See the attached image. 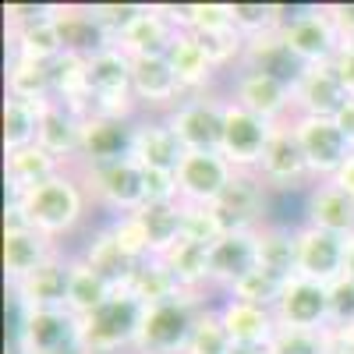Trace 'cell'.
<instances>
[{
	"label": "cell",
	"instance_id": "277c9868",
	"mask_svg": "<svg viewBox=\"0 0 354 354\" xmlns=\"http://www.w3.org/2000/svg\"><path fill=\"white\" fill-rule=\"evenodd\" d=\"M280 39L290 46L305 68L330 64L340 50V28L330 15V4H283Z\"/></svg>",
	"mask_w": 354,
	"mask_h": 354
},
{
	"label": "cell",
	"instance_id": "9a60e30c",
	"mask_svg": "<svg viewBox=\"0 0 354 354\" xmlns=\"http://www.w3.org/2000/svg\"><path fill=\"white\" fill-rule=\"evenodd\" d=\"M131 93L138 100L142 117H167L185 100V88L177 82L167 53L163 57H131Z\"/></svg>",
	"mask_w": 354,
	"mask_h": 354
},
{
	"label": "cell",
	"instance_id": "db71d44e",
	"mask_svg": "<svg viewBox=\"0 0 354 354\" xmlns=\"http://www.w3.org/2000/svg\"><path fill=\"white\" fill-rule=\"evenodd\" d=\"M326 354H354V347H351L337 330H330V337H326Z\"/></svg>",
	"mask_w": 354,
	"mask_h": 354
},
{
	"label": "cell",
	"instance_id": "4fadbf2b",
	"mask_svg": "<svg viewBox=\"0 0 354 354\" xmlns=\"http://www.w3.org/2000/svg\"><path fill=\"white\" fill-rule=\"evenodd\" d=\"M216 213L223 234L227 230H259L262 223H270L273 213V195L255 174H234V181L227 185V192L209 205Z\"/></svg>",
	"mask_w": 354,
	"mask_h": 354
},
{
	"label": "cell",
	"instance_id": "680465c9",
	"mask_svg": "<svg viewBox=\"0 0 354 354\" xmlns=\"http://www.w3.org/2000/svg\"><path fill=\"white\" fill-rule=\"evenodd\" d=\"M71 354H78V351H71Z\"/></svg>",
	"mask_w": 354,
	"mask_h": 354
},
{
	"label": "cell",
	"instance_id": "d4e9b609",
	"mask_svg": "<svg viewBox=\"0 0 354 354\" xmlns=\"http://www.w3.org/2000/svg\"><path fill=\"white\" fill-rule=\"evenodd\" d=\"M131 160L142 170H170V174H177V167H181V160H185V145L177 142V135L170 131V124L163 121V117H138Z\"/></svg>",
	"mask_w": 354,
	"mask_h": 354
},
{
	"label": "cell",
	"instance_id": "60d3db41",
	"mask_svg": "<svg viewBox=\"0 0 354 354\" xmlns=\"http://www.w3.org/2000/svg\"><path fill=\"white\" fill-rule=\"evenodd\" d=\"M230 347H234V344H230V337H227V330H223V322H220L216 301L202 305L185 354H230Z\"/></svg>",
	"mask_w": 354,
	"mask_h": 354
},
{
	"label": "cell",
	"instance_id": "52a82bcc",
	"mask_svg": "<svg viewBox=\"0 0 354 354\" xmlns=\"http://www.w3.org/2000/svg\"><path fill=\"white\" fill-rule=\"evenodd\" d=\"M82 181L88 188V198L100 213H106V220L113 216H128L145 205V170L128 156L96 170H78Z\"/></svg>",
	"mask_w": 354,
	"mask_h": 354
},
{
	"label": "cell",
	"instance_id": "f546056e",
	"mask_svg": "<svg viewBox=\"0 0 354 354\" xmlns=\"http://www.w3.org/2000/svg\"><path fill=\"white\" fill-rule=\"evenodd\" d=\"M238 68H248V71H262V75H273L287 85H298V78L305 75V64L290 53V46L280 39V28L277 32H262V36H252L248 46H245V57ZM234 68V71H238Z\"/></svg>",
	"mask_w": 354,
	"mask_h": 354
},
{
	"label": "cell",
	"instance_id": "ba28073f",
	"mask_svg": "<svg viewBox=\"0 0 354 354\" xmlns=\"http://www.w3.org/2000/svg\"><path fill=\"white\" fill-rule=\"evenodd\" d=\"M223 88L220 93H202V96H185L163 121L185 145V153H220L223 138Z\"/></svg>",
	"mask_w": 354,
	"mask_h": 354
},
{
	"label": "cell",
	"instance_id": "11a10c76",
	"mask_svg": "<svg viewBox=\"0 0 354 354\" xmlns=\"http://www.w3.org/2000/svg\"><path fill=\"white\" fill-rule=\"evenodd\" d=\"M344 277L354 280V234L347 238V259H344Z\"/></svg>",
	"mask_w": 354,
	"mask_h": 354
},
{
	"label": "cell",
	"instance_id": "7402d4cb",
	"mask_svg": "<svg viewBox=\"0 0 354 354\" xmlns=\"http://www.w3.org/2000/svg\"><path fill=\"white\" fill-rule=\"evenodd\" d=\"M216 312H220V322H223L230 344H238V347H270L280 330L273 308H259L238 298H227V294L216 301Z\"/></svg>",
	"mask_w": 354,
	"mask_h": 354
},
{
	"label": "cell",
	"instance_id": "74e56055",
	"mask_svg": "<svg viewBox=\"0 0 354 354\" xmlns=\"http://www.w3.org/2000/svg\"><path fill=\"white\" fill-rule=\"evenodd\" d=\"M50 82H53V100L68 103L71 110H78L85 117V103H88V57L61 53L50 64Z\"/></svg>",
	"mask_w": 354,
	"mask_h": 354
},
{
	"label": "cell",
	"instance_id": "e575fe53",
	"mask_svg": "<svg viewBox=\"0 0 354 354\" xmlns=\"http://www.w3.org/2000/svg\"><path fill=\"white\" fill-rule=\"evenodd\" d=\"M4 88L11 100L21 103H50L53 100V82H50V64L39 61H25V57H8L4 68Z\"/></svg>",
	"mask_w": 354,
	"mask_h": 354
},
{
	"label": "cell",
	"instance_id": "f1b7e54d",
	"mask_svg": "<svg viewBox=\"0 0 354 354\" xmlns=\"http://www.w3.org/2000/svg\"><path fill=\"white\" fill-rule=\"evenodd\" d=\"M75 255H82L93 270H100L113 287H124L128 283V277L135 273V259L117 245V238L110 234V227H106V220L103 223H96V227H88V234L82 238V245L75 248Z\"/></svg>",
	"mask_w": 354,
	"mask_h": 354
},
{
	"label": "cell",
	"instance_id": "f35d334b",
	"mask_svg": "<svg viewBox=\"0 0 354 354\" xmlns=\"http://www.w3.org/2000/svg\"><path fill=\"white\" fill-rule=\"evenodd\" d=\"M163 8L177 28L195 32V36H220L234 28L230 4H163Z\"/></svg>",
	"mask_w": 354,
	"mask_h": 354
},
{
	"label": "cell",
	"instance_id": "9f6ffc18",
	"mask_svg": "<svg viewBox=\"0 0 354 354\" xmlns=\"http://www.w3.org/2000/svg\"><path fill=\"white\" fill-rule=\"evenodd\" d=\"M230 354H270V347H238V344H234Z\"/></svg>",
	"mask_w": 354,
	"mask_h": 354
},
{
	"label": "cell",
	"instance_id": "484cf974",
	"mask_svg": "<svg viewBox=\"0 0 354 354\" xmlns=\"http://www.w3.org/2000/svg\"><path fill=\"white\" fill-rule=\"evenodd\" d=\"M347 88L340 85L337 71L330 64H315L305 68V75L294 85V113H308V117H337L347 103Z\"/></svg>",
	"mask_w": 354,
	"mask_h": 354
},
{
	"label": "cell",
	"instance_id": "e0dca14e",
	"mask_svg": "<svg viewBox=\"0 0 354 354\" xmlns=\"http://www.w3.org/2000/svg\"><path fill=\"white\" fill-rule=\"evenodd\" d=\"M167 61L181 82L185 96H202V93H220L223 88V71L216 68V61L209 57V50L202 46V39L195 32L177 28V36L167 50Z\"/></svg>",
	"mask_w": 354,
	"mask_h": 354
},
{
	"label": "cell",
	"instance_id": "7c38bea8",
	"mask_svg": "<svg viewBox=\"0 0 354 354\" xmlns=\"http://www.w3.org/2000/svg\"><path fill=\"white\" fill-rule=\"evenodd\" d=\"M290 128L301 142V153L308 160L312 181H330V177L347 163V156L354 153L347 138L340 135L333 117H308V113H294Z\"/></svg>",
	"mask_w": 354,
	"mask_h": 354
},
{
	"label": "cell",
	"instance_id": "4dcf8cb0",
	"mask_svg": "<svg viewBox=\"0 0 354 354\" xmlns=\"http://www.w3.org/2000/svg\"><path fill=\"white\" fill-rule=\"evenodd\" d=\"M68 170L57 156H50L43 145H25V149L4 153V185H8V198H18L21 192L36 188L43 181H50L53 174Z\"/></svg>",
	"mask_w": 354,
	"mask_h": 354
},
{
	"label": "cell",
	"instance_id": "b9f144b4",
	"mask_svg": "<svg viewBox=\"0 0 354 354\" xmlns=\"http://www.w3.org/2000/svg\"><path fill=\"white\" fill-rule=\"evenodd\" d=\"M283 287H287V280L266 273V270H252L245 280H238L227 290V298H238V301H248V305H259V308H277ZM220 298H223V294H220Z\"/></svg>",
	"mask_w": 354,
	"mask_h": 354
},
{
	"label": "cell",
	"instance_id": "6da1fadb",
	"mask_svg": "<svg viewBox=\"0 0 354 354\" xmlns=\"http://www.w3.org/2000/svg\"><path fill=\"white\" fill-rule=\"evenodd\" d=\"M88 209H96V205L88 198V188L75 167L53 174L50 181L21 192L18 198H8L4 205V213H15L21 223L36 227L57 245H64L71 238H85L88 227H93L88 223Z\"/></svg>",
	"mask_w": 354,
	"mask_h": 354
},
{
	"label": "cell",
	"instance_id": "1f68e13d",
	"mask_svg": "<svg viewBox=\"0 0 354 354\" xmlns=\"http://www.w3.org/2000/svg\"><path fill=\"white\" fill-rule=\"evenodd\" d=\"M255 238H259V270L280 280L298 277V227L270 220L255 230Z\"/></svg>",
	"mask_w": 354,
	"mask_h": 354
},
{
	"label": "cell",
	"instance_id": "3957f363",
	"mask_svg": "<svg viewBox=\"0 0 354 354\" xmlns=\"http://www.w3.org/2000/svg\"><path fill=\"white\" fill-rule=\"evenodd\" d=\"M202 305H209L205 294H177L163 305L145 308L131 354H185Z\"/></svg>",
	"mask_w": 354,
	"mask_h": 354
},
{
	"label": "cell",
	"instance_id": "6f0895ef",
	"mask_svg": "<svg viewBox=\"0 0 354 354\" xmlns=\"http://www.w3.org/2000/svg\"><path fill=\"white\" fill-rule=\"evenodd\" d=\"M337 333H340V337H344V340H347V344L354 347V322H347V326H340Z\"/></svg>",
	"mask_w": 354,
	"mask_h": 354
},
{
	"label": "cell",
	"instance_id": "83f0119b",
	"mask_svg": "<svg viewBox=\"0 0 354 354\" xmlns=\"http://www.w3.org/2000/svg\"><path fill=\"white\" fill-rule=\"evenodd\" d=\"M177 36V25L167 15L163 4H145V11L131 21V28L117 39L113 46H121L128 57H163Z\"/></svg>",
	"mask_w": 354,
	"mask_h": 354
},
{
	"label": "cell",
	"instance_id": "c3c4849f",
	"mask_svg": "<svg viewBox=\"0 0 354 354\" xmlns=\"http://www.w3.org/2000/svg\"><path fill=\"white\" fill-rule=\"evenodd\" d=\"M330 319H333V330L354 322V280L340 277L330 287Z\"/></svg>",
	"mask_w": 354,
	"mask_h": 354
},
{
	"label": "cell",
	"instance_id": "ac0fdd59",
	"mask_svg": "<svg viewBox=\"0 0 354 354\" xmlns=\"http://www.w3.org/2000/svg\"><path fill=\"white\" fill-rule=\"evenodd\" d=\"M234 170L223 153H185L181 167H177V188H181L185 205H213L227 185L234 181Z\"/></svg>",
	"mask_w": 354,
	"mask_h": 354
},
{
	"label": "cell",
	"instance_id": "f907efd6",
	"mask_svg": "<svg viewBox=\"0 0 354 354\" xmlns=\"http://www.w3.org/2000/svg\"><path fill=\"white\" fill-rule=\"evenodd\" d=\"M330 15L340 28V39H351L354 43V0L351 4H330Z\"/></svg>",
	"mask_w": 354,
	"mask_h": 354
},
{
	"label": "cell",
	"instance_id": "5bb4252c",
	"mask_svg": "<svg viewBox=\"0 0 354 354\" xmlns=\"http://www.w3.org/2000/svg\"><path fill=\"white\" fill-rule=\"evenodd\" d=\"M64 245L50 241L46 234H39L36 227L21 223L15 213H4V248H0V259H4V283L8 290L18 287L28 273H36L39 266L57 255Z\"/></svg>",
	"mask_w": 354,
	"mask_h": 354
},
{
	"label": "cell",
	"instance_id": "7a4b0ae2",
	"mask_svg": "<svg viewBox=\"0 0 354 354\" xmlns=\"http://www.w3.org/2000/svg\"><path fill=\"white\" fill-rule=\"evenodd\" d=\"M142 315L145 308L117 287L96 312L78 319V354H131Z\"/></svg>",
	"mask_w": 354,
	"mask_h": 354
},
{
	"label": "cell",
	"instance_id": "836d02e7",
	"mask_svg": "<svg viewBox=\"0 0 354 354\" xmlns=\"http://www.w3.org/2000/svg\"><path fill=\"white\" fill-rule=\"evenodd\" d=\"M170 273L177 277L188 294H205L213 290V270H209V245H195V241H177L167 255H160Z\"/></svg>",
	"mask_w": 354,
	"mask_h": 354
},
{
	"label": "cell",
	"instance_id": "f6af8a7d",
	"mask_svg": "<svg viewBox=\"0 0 354 354\" xmlns=\"http://www.w3.org/2000/svg\"><path fill=\"white\" fill-rule=\"evenodd\" d=\"M223 234L216 213L209 205H185V227H181V238L195 241V245H213Z\"/></svg>",
	"mask_w": 354,
	"mask_h": 354
},
{
	"label": "cell",
	"instance_id": "8fae6325",
	"mask_svg": "<svg viewBox=\"0 0 354 354\" xmlns=\"http://www.w3.org/2000/svg\"><path fill=\"white\" fill-rule=\"evenodd\" d=\"M135 128L138 121L128 117H106V113H85L82 117V149L75 170H96L117 160H128L135 149Z\"/></svg>",
	"mask_w": 354,
	"mask_h": 354
},
{
	"label": "cell",
	"instance_id": "7bdbcfd3",
	"mask_svg": "<svg viewBox=\"0 0 354 354\" xmlns=\"http://www.w3.org/2000/svg\"><path fill=\"white\" fill-rule=\"evenodd\" d=\"M326 337L330 330H287L280 326L270 354H326Z\"/></svg>",
	"mask_w": 354,
	"mask_h": 354
},
{
	"label": "cell",
	"instance_id": "9c48e42d",
	"mask_svg": "<svg viewBox=\"0 0 354 354\" xmlns=\"http://www.w3.org/2000/svg\"><path fill=\"white\" fill-rule=\"evenodd\" d=\"M223 93L270 124H283L294 117V85H287L273 75L238 68L223 78Z\"/></svg>",
	"mask_w": 354,
	"mask_h": 354
},
{
	"label": "cell",
	"instance_id": "603a6c76",
	"mask_svg": "<svg viewBox=\"0 0 354 354\" xmlns=\"http://www.w3.org/2000/svg\"><path fill=\"white\" fill-rule=\"evenodd\" d=\"M301 223L330 230L337 238L354 234V198L344 195L333 181H315L301 195Z\"/></svg>",
	"mask_w": 354,
	"mask_h": 354
},
{
	"label": "cell",
	"instance_id": "5b68a950",
	"mask_svg": "<svg viewBox=\"0 0 354 354\" xmlns=\"http://www.w3.org/2000/svg\"><path fill=\"white\" fill-rule=\"evenodd\" d=\"M11 305V344L21 354H71L78 351V319L68 308H21Z\"/></svg>",
	"mask_w": 354,
	"mask_h": 354
},
{
	"label": "cell",
	"instance_id": "816d5d0a",
	"mask_svg": "<svg viewBox=\"0 0 354 354\" xmlns=\"http://www.w3.org/2000/svg\"><path fill=\"white\" fill-rule=\"evenodd\" d=\"M333 121H337V128H340V135L347 138V145H351V149H354V96L344 103V110L333 117Z\"/></svg>",
	"mask_w": 354,
	"mask_h": 354
},
{
	"label": "cell",
	"instance_id": "2e32d148",
	"mask_svg": "<svg viewBox=\"0 0 354 354\" xmlns=\"http://www.w3.org/2000/svg\"><path fill=\"white\" fill-rule=\"evenodd\" d=\"M277 322L287 330H333L330 319V287L305 277H290L280 301H277Z\"/></svg>",
	"mask_w": 354,
	"mask_h": 354
},
{
	"label": "cell",
	"instance_id": "d590c367",
	"mask_svg": "<svg viewBox=\"0 0 354 354\" xmlns=\"http://www.w3.org/2000/svg\"><path fill=\"white\" fill-rule=\"evenodd\" d=\"M117 287L100 273V270H93L82 255H75L71 252V287H68V312L75 315V319H82V315H88V312H96L110 294H113Z\"/></svg>",
	"mask_w": 354,
	"mask_h": 354
},
{
	"label": "cell",
	"instance_id": "4316f807",
	"mask_svg": "<svg viewBox=\"0 0 354 354\" xmlns=\"http://www.w3.org/2000/svg\"><path fill=\"white\" fill-rule=\"evenodd\" d=\"M53 21H57V32H61L64 53L96 57L100 50L113 46L88 4H53Z\"/></svg>",
	"mask_w": 354,
	"mask_h": 354
},
{
	"label": "cell",
	"instance_id": "ee69618b",
	"mask_svg": "<svg viewBox=\"0 0 354 354\" xmlns=\"http://www.w3.org/2000/svg\"><path fill=\"white\" fill-rule=\"evenodd\" d=\"M106 227H110V234L117 238V245H121L135 262L153 259L149 238H145V230H142V223H138V216H135V213H128V216H113V220H106Z\"/></svg>",
	"mask_w": 354,
	"mask_h": 354
},
{
	"label": "cell",
	"instance_id": "8992f818",
	"mask_svg": "<svg viewBox=\"0 0 354 354\" xmlns=\"http://www.w3.org/2000/svg\"><path fill=\"white\" fill-rule=\"evenodd\" d=\"M255 177L270 188V195H305L315 181H312V170L308 160L301 153V142L294 135L290 121L277 124L270 142H266V153L259 160Z\"/></svg>",
	"mask_w": 354,
	"mask_h": 354
},
{
	"label": "cell",
	"instance_id": "d6986e66",
	"mask_svg": "<svg viewBox=\"0 0 354 354\" xmlns=\"http://www.w3.org/2000/svg\"><path fill=\"white\" fill-rule=\"evenodd\" d=\"M344 259H347V238L298 223V277L333 287L344 277Z\"/></svg>",
	"mask_w": 354,
	"mask_h": 354
},
{
	"label": "cell",
	"instance_id": "30bf717a",
	"mask_svg": "<svg viewBox=\"0 0 354 354\" xmlns=\"http://www.w3.org/2000/svg\"><path fill=\"white\" fill-rule=\"evenodd\" d=\"M273 128L277 124L262 121V117H255L252 110H245L241 103H234L227 96V103H223V138H220L223 160L234 170H241V174H255L259 170V160L266 153V142H270V135H273Z\"/></svg>",
	"mask_w": 354,
	"mask_h": 354
},
{
	"label": "cell",
	"instance_id": "ffe728a7",
	"mask_svg": "<svg viewBox=\"0 0 354 354\" xmlns=\"http://www.w3.org/2000/svg\"><path fill=\"white\" fill-rule=\"evenodd\" d=\"M68 287H71V248L50 255L36 273H28L18 287L8 290L21 308H68Z\"/></svg>",
	"mask_w": 354,
	"mask_h": 354
},
{
	"label": "cell",
	"instance_id": "ab89813d",
	"mask_svg": "<svg viewBox=\"0 0 354 354\" xmlns=\"http://www.w3.org/2000/svg\"><path fill=\"white\" fill-rule=\"evenodd\" d=\"M39 110L36 103H21L4 96V153L25 149V145H36L39 138Z\"/></svg>",
	"mask_w": 354,
	"mask_h": 354
},
{
	"label": "cell",
	"instance_id": "bcb514c9",
	"mask_svg": "<svg viewBox=\"0 0 354 354\" xmlns=\"http://www.w3.org/2000/svg\"><path fill=\"white\" fill-rule=\"evenodd\" d=\"M88 8H93L96 21L103 25V32L110 36V43L121 39L131 28V21L145 11V4H88Z\"/></svg>",
	"mask_w": 354,
	"mask_h": 354
},
{
	"label": "cell",
	"instance_id": "7dc6e473",
	"mask_svg": "<svg viewBox=\"0 0 354 354\" xmlns=\"http://www.w3.org/2000/svg\"><path fill=\"white\" fill-rule=\"evenodd\" d=\"M160 202H181L177 174H170V170H145V205H160Z\"/></svg>",
	"mask_w": 354,
	"mask_h": 354
},
{
	"label": "cell",
	"instance_id": "681fc988",
	"mask_svg": "<svg viewBox=\"0 0 354 354\" xmlns=\"http://www.w3.org/2000/svg\"><path fill=\"white\" fill-rule=\"evenodd\" d=\"M330 68L337 71L340 85L347 88V96H354V43H351V39H344V43H340V50L333 53Z\"/></svg>",
	"mask_w": 354,
	"mask_h": 354
},
{
	"label": "cell",
	"instance_id": "f5cc1de1",
	"mask_svg": "<svg viewBox=\"0 0 354 354\" xmlns=\"http://www.w3.org/2000/svg\"><path fill=\"white\" fill-rule=\"evenodd\" d=\"M330 181H333L344 195H351V198H354V153L347 156V163H344V167H340V170L330 177Z\"/></svg>",
	"mask_w": 354,
	"mask_h": 354
},
{
	"label": "cell",
	"instance_id": "d6a6232c",
	"mask_svg": "<svg viewBox=\"0 0 354 354\" xmlns=\"http://www.w3.org/2000/svg\"><path fill=\"white\" fill-rule=\"evenodd\" d=\"M124 290L131 294V298L142 305V308H153V305H163L170 298H177V294H188L181 283H177V277L170 273V266L153 255V259H142L135 266V273L128 277Z\"/></svg>",
	"mask_w": 354,
	"mask_h": 354
},
{
	"label": "cell",
	"instance_id": "cb8c5ba5",
	"mask_svg": "<svg viewBox=\"0 0 354 354\" xmlns=\"http://www.w3.org/2000/svg\"><path fill=\"white\" fill-rule=\"evenodd\" d=\"M36 145L50 156H57L64 167H75L78 163V149H82V113L71 110L68 103H43L39 110V138Z\"/></svg>",
	"mask_w": 354,
	"mask_h": 354
},
{
	"label": "cell",
	"instance_id": "44dd1931",
	"mask_svg": "<svg viewBox=\"0 0 354 354\" xmlns=\"http://www.w3.org/2000/svg\"><path fill=\"white\" fill-rule=\"evenodd\" d=\"M209 270H213V290L227 294L238 280H245L252 270H259V238L255 230H227L209 245Z\"/></svg>",
	"mask_w": 354,
	"mask_h": 354
},
{
	"label": "cell",
	"instance_id": "8d00e7d4",
	"mask_svg": "<svg viewBox=\"0 0 354 354\" xmlns=\"http://www.w3.org/2000/svg\"><path fill=\"white\" fill-rule=\"evenodd\" d=\"M145 238H149L153 255H167L177 241H181L185 227V202H160V205H142L135 209Z\"/></svg>",
	"mask_w": 354,
	"mask_h": 354
}]
</instances>
